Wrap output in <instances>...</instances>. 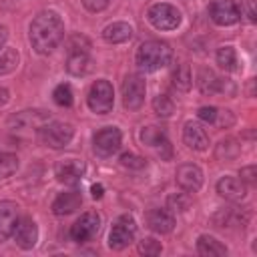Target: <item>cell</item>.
Wrapping results in <instances>:
<instances>
[{"mask_svg":"<svg viewBox=\"0 0 257 257\" xmlns=\"http://www.w3.org/2000/svg\"><path fill=\"white\" fill-rule=\"evenodd\" d=\"M18 62H20V54H18L16 48H12V46H2L0 48V76L14 72Z\"/></svg>","mask_w":257,"mask_h":257,"instance_id":"cell-25","label":"cell"},{"mask_svg":"<svg viewBox=\"0 0 257 257\" xmlns=\"http://www.w3.org/2000/svg\"><path fill=\"white\" fill-rule=\"evenodd\" d=\"M147 84L141 74H128L122 82V104L128 110H137L145 102Z\"/></svg>","mask_w":257,"mask_h":257,"instance_id":"cell-10","label":"cell"},{"mask_svg":"<svg viewBox=\"0 0 257 257\" xmlns=\"http://www.w3.org/2000/svg\"><path fill=\"white\" fill-rule=\"evenodd\" d=\"M12 235H14V241L20 249H32L38 241V227L30 217H22L16 221Z\"/></svg>","mask_w":257,"mask_h":257,"instance_id":"cell-16","label":"cell"},{"mask_svg":"<svg viewBox=\"0 0 257 257\" xmlns=\"http://www.w3.org/2000/svg\"><path fill=\"white\" fill-rule=\"evenodd\" d=\"M30 44L38 54L52 52L64 38V22L54 10L38 12L30 22Z\"/></svg>","mask_w":257,"mask_h":257,"instance_id":"cell-1","label":"cell"},{"mask_svg":"<svg viewBox=\"0 0 257 257\" xmlns=\"http://www.w3.org/2000/svg\"><path fill=\"white\" fill-rule=\"evenodd\" d=\"M153 108L159 116H171L173 110H175V102L167 96V94H157L153 98Z\"/></svg>","mask_w":257,"mask_h":257,"instance_id":"cell-31","label":"cell"},{"mask_svg":"<svg viewBox=\"0 0 257 257\" xmlns=\"http://www.w3.org/2000/svg\"><path fill=\"white\" fill-rule=\"evenodd\" d=\"M217 64L221 68H225L227 72H235L239 70V58L233 46H221L217 50Z\"/></svg>","mask_w":257,"mask_h":257,"instance_id":"cell-26","label":"cell"},{"mask_svg":"<svg viewBox=\"0 0 257 257\" xmlns=\"http://www.w3.org/2000/svg\"><path fill=\"white\" fill-rule=\"evenodd\" d=\"M82 205V197L78 191H66V193H60L54 201H52V213L62 217V215H70L74 213L78 207Z\"/></svg>","mask_w":257,"mask_h":257,"instance_id":"cell-21","label":"cell"},{"mask_svg":"<svg viewBox=\"0 0 257 257\" xmlns=\"http://www.w3.org/2000/svg\"><path fill=\"white\" fill-rule=\"evenodd\" d=\"M6 40H8V28L0 24V48L6 44Z\"/></svg>","mask_w":257,"mask_h":257,"instance_id":"cell-42","label":"cell"},{"mask_svg":"<svg viewBox=\"0 0 257 257\" xmlns=\"http://www.w3.org/2000/svg\"><path fill=\"white\" fill-rule=\"evenodd\" d=\"M217 193L227 201H241L247 195V185L237 177H223L217 183Z\"/></svg>","mask_w":257,"mask_h":257,"instance_id":"cell-20","label":"cell"},{"mask_svg":"<svg viewBox=\"0 0 257 257\" xmlns=\"http://www.w3.org/2000/svg\"><path fill=\"white\" fill-rule=\"evenodd\" d=\"M90 191H92V197H94V199H100V197H102V185H92Z\"/></svg>","mask_w":257,"mask_h":257,"instance_id":"cell-43","label":"cell"},{"mask_svg":"<svg viewBox=\"0 0 257 257\" xmlns=\"http://www.w3.org/2000/svg\"><path fill=\"white\" fill-rule=\"evenodd\" d=\"M197 114H199L201 120L213 124V122H215V116H217V108H215V106H201V108L197 110Z\"/></svg>","mask_w":257,"mask_h":257,"instance_id":"cell-38","label":"cell"},{"mask_svg":"<svg viewBox=\"0 0 257 257\" xmlns=\"http://www.w3.org/2000/svg\"><path fill=\"white\" fill-rule=\"evenodd\" d=\"M8 100H10V92L4 86H0V106H4Z\"/></svg>","mask_w":257,"mask_h":257,"instance_id":"cell-41","label":"cell"},{"mask_svg":"<svg viewBox=\"0 0 257 257\" xmlns=\"http://www.w3.org/2000/svg\"><path fill=\"white\" fill-rule=\"evenodd\" d=\"M173 60V48L161 40L143 42L137 50V64L145 72H155L169 66Z\"/></svg>","mask_w":257,"mask_h":257,"instance_id":"cell-2","label":"cell"},{"mask_svg":"<svg viewBox=\"0 0 257 257\" xmlns=\"http://www.w3.org/2000/svg\"><path fill=\"white\" fill-rule=\"evenodd\" d=\"M209 16L219 26H231L239 20L241 12L235 0H211L209 2Z\"/></svg>","mask_w":257,"mask_h":257,"instance_id":"cell-12","label":"cell"},{"mask_svg":"<svg viewBox=\"0 0 257 257\" xmlns=\"http://www.w3.org/2000/svg\"><path fill=\"white\" fill-rule=\"evenodd\" d=\"M94 68V62L92 58L88 56V52H82V50H74V52H68V58H66V70L74 76H86L88 72H92Z\"/></svg>","mask_w":257,"mask_h":257,"instance_id":"cell-22","label":"cell"},{"mask_svg":"<svg viewBox=\"0 0 257 257\" xmlns=\"http://www.w3.org/2000/svg\"><path fill=\"white\" fill-rule=\"evenodd\" d=\"M82 4L88 12H102L110 4V0H82Z\"/></svg>","mask_w":257,"mask_h":257,"instance_id":"cell-39","label":"cell"},{"mask_svg":"<svg viewBox=\"0 0 257 257\" xmlns=\"http://www.w3.org/2000/svg\"><path fill=\"white\" fill-rule=\"evenodd\" d=\"M141 141H143V145L151 147L161 157V161H169L173 157V147H171V141L167 139L165 131H161L157 126H145L141 131Z\"/></svg>","mask_w":257,"mask_h":257,"instance_id":"cell-11","label":"cell"},{"mask_svg":"<svg viewBox=\"0 0 257 257\" xmlns=\"http://www.w3.org/2000/svg\"><path fill=\"white\" fill-rule=\"evenodd\" d=\"M92 143H94V151L100 157H110L120 149L122 133L116 126H104L92 137Z\"/></svg>","mask_w":257,"mask_h":257,"instance_id":"cell-13","label":"cell"},{"mask_svg":"<svg viewBox=\"0 0 257 257\" xmlns=\"http://www.w3.org/2000/svg\"><path fill=\"white\" fill-rule=\"evenodd\" d=\"M86 102L94 114H108L112 110V104H114L112 84L106 78H98L96 82H92Z\"/></svg>","mask_w":257,"mask_h":257,"instance_id":"cell-4","label":"cell"},{"mask_svg":"<svg viewBox=\"0 0 257 257\" xmlns=\"http://www.w3.org/2000/svg\"><path fill=\"white\" fill-rule=\"evenodd\" d=\"M197 253L203 257H221L227 255V247L211 235H201L197 239Z\"/></svg>","mask_w":257,"mask_h":257,"instance_id":"cell-24","label":"cell"},{"mask_svg":"<svg viewBox=\"0 0 257 257\" xmlns=\"http://www.w3.org/2000/svg\"><path fill=\"white\" fill-rule=\"evenodd\" d=\"M74 137V128L68 122H58V120H50L42 126L40 131V139L46 147L50 149H64Z\"/></svg>","mask_w":257,"mask_h":257,"instance_id":"cell-8","label":"cell"},{"mask_svg":"<svg viewBox=\"0 0 257 257\" xmlns=\"http://www.w3.org/2000/svg\"><path fill=\"white\" fill-rule=\"evenodd\" d=\"M18 221V205L14 201H0V243H4L16 227Z\"/></svg>","mask_w":257,"mask_h":257,"instance_id":"cell-18","label":"cell"},{"mask_svg":"<svg viewBox=\"0 0 257 257\" xmlns=\"http://www.w3.org/2000/svg\"><path fill=\"white\" fill-rule=\"evenodd\" d=\"M52 98H54V102H56L58 106H70L72 100H74V92H72L70 84L62 82V84H58V86L52 90Z\"/></svg>","mask_w":257,"mask_h":257,"instance_id":"cell-28","label":"cell"},{"mask_svg":"<svg viewBox=\"0 0 257 257\" xmlns=\"http://www.w3.org/2000/svg\"><path fill=\"white\" fill-rule=\"evenodd\" d=\"M161 251H163V245L153 237H145L139 243V253H143V255H159Z\"/></svg>","mask_w":257,"mask_h":257,"instance_id":"cell-33","label":"cell"},{"mask_svg":"<svg viewBox=\"0 0 257 257\" xmlns=\"http://www.w3.org/2000/svg\"><path fill=\"white\" fill-rule=\"evenodd\" d=\"M82 175H84V163L78 159H64L54 167V177L58 179V183L68 187H76L82 181Z\"/></svg>","mask_w":257,"mask_h":257,"instance_id":"cell-14","label":"cell"},{"mask_svg":"<svg viewBox=\"0 0 257 257\" xmlns=\"http://www.w3.org/2000/svg\"><path fill=\"white\" fill-rule=\"evenodd\" d=\"M120 165H122L124 169H135V171H139V169H145V167H147V161H145L143 157H139V155L124 153V155H120Z\"/></svg>","mask_w":257,"mask_h":257,"instance_id":"cell-32","label":"cell"},{"mask_svg":"<svg viewBox=\"0 0 257 257\" xmlns=\"http://www.w3.org/2000/svg\"><path fill=\"white\" fill-rule=\"evenodd\" d=\"M239 177H241V181H243L245 185H255V181H257V169H255V165L243 167V169L239 171Z\"/></svg>","mask_w":257,"mask_h":257,"instance_id":"cell-36","label":"cell"},{"mask_svg":"<svg viewBox=\"0 0 257 257\" xmlns=\"http://www.w3.org/2000/svg\"><path fill=\"white\" fill-rule=\"evenodd\" d=\"M18 169V157L12 153H0V179H8Z\"/></svg>","mask_w":257,"mask_h":257,"instance_id":"cell-29","label":"cell"},{"mask_svg":"<svg viewBox=\"0 0 257 257\" xmlns=\"http://www.w3.org/2000/svg\"><path fill=\"white\" fill-rule=\"evenodd\" d=\"M102 38L110 44H120L133 38V26L126 22H112L102 30Z\"/></svg>","mask_w":257,"mask_h":257,"instance_id":"cell-23","label":"cell"},{"mask_svg":"<svg viewBox=\"0 0 257 257\" xmlns=\"http://www.w3.org/2000/svg\"><path fill=\"white\" fill-rule=\"evenodd\" d=\"M46 122H50L46 110H20L8 118V128L18 137H32L34 133H40Z\"/></svg>","mask_w":257,"mask_h":257,"instance_id":"cell-3","label":"cell"},{"mask_svg":"<svg viewBox=\"0 0 257 257\" xmlns=\"http://www.w3.org/2000/svg\"><path fill=\"white\" fill-rule=\"evenodd\" d=\"M197 86L203 94H225L235 96V84L229 78L217 76L211 68H201L197 74Z\"/></svg>","mask_w":257,"mask_h":257,"instance_id":"cell-7","label":"cell"},{"mask_svg":"<svg viewBox=\"0 0 257 257\" xmlns=\"http://www.w3.org/2000/svg\"><path fill=\"white\" fill-rule=\"evenodd\" d=\"M245 10H247V18H249V22H255V8H253V0H245Z\"/></svg>","mask_w":257,"mask_h":257,"instance_id":"cell-40","label":"cell"},{"mask_svg":"<svg viewBox=\"0 0 257 257\" xmlns=\"http://www.w3.org/2000/svg\"><path fill=\"white\" fill-rule=\"evenodd\" d=\"M239 145L233 141V139H227V141H221L217 145V157L223 159V161H233L237 155H239Z\"/></svg>","mask_w":257,"mask_h":257,"instance_id":"cell-30","label":"cell"},{"mask_svg":"<svg viewBox=\"0 0 257 257\" xmlns=\"http://www.w3.org/2000/svg\"><path fill=\"white\" fill-rule=\"evenodd\" d=\"M147 223H149V227L155 233L165 235V233H171L173 231V227H175V215L167 207H157V209H151L147 213Z\"/></svg>","mask_w":257,"mask_h":257,"instance_id":"cell-17","label":"cell"},{"mask_svg":"<svg viewBox=\"0 0 257 257\" xmlns=\"http://www.w3.org/2000/svg\"><path fill=\"white\" fill-rule=\"evenodd\" d=\"M177 185L185 193H197L203 185V171L193 163H183L177 169Z\"/></svg>","mask_w":257,"mask_h":257,"instance_id":"cell-15","label":"cell"},{"mask_svg":"<svg viewBox=\"0 0 257 257\" xmlns=\"http://www.w3.org/2000/svg\"><path fill=\"white\" fill-rule=\"evenodd\" d=\"M173 84L179 88V90H189L191 84H193V76H191V68L189 64H181L175 74H173Z\"/></svg>","mask_w":257,"mask_h":257,"instance_id":"cell-27","label":"cell"},{"mask_svg":"<svg viewBox=\"0 0 257 257\" xmlns=\"http://www.w3.org/2000/svg\"><path fill=\"white\" fill-rule=\"evenodd\" d=\"M169 205H173V207H171L173 211H187V207H189V199H187L185 195L177 193V195H171V197H169Z\"/></svg>","mask_w":257,"mask_h":257,"instance_id":"cell-37","label":"cell"},{"mask_svg":"<svg viewBox=\"0 0 257 257\" xmlns=\"http://www.w3.org/2000/svg\"><path fill=\"white\" fill-rule=\"evenodd\" d=\"M147 18L151 26H155L157 30H175L181 24V12L173 4H167V2L153 4L147 12Z\"/></svg>","mask_w":257,"mask_h":257,"instance_id":"cell-6","label":"cell"},{"mask_svg":"<svg viewBox=\"0 0 257 257\" xmlns=\"http://www.w3.org/2000/svg\"><path fill=\"white\" fill-rule=\"evenodd\" d=\"M88 48H90V42H88V38H84V36H72V38L68 40V52H74V50L88 52Z\"/></svg>","mask_w":257,"mask_h":257,"instance_id":"cell-35","label":"cell"},{"mask_svg":"<svg viewBox=\"0 0 257 257\" xmlns=\"http://www.w3.org/2000/svg\"><path fill=\"white\" fill-rule=\"evenodd\" d=\"M183 141L189 149L193 151H205L209 147V137L205 133V128L199 124V122H185V128H183Z\"/></svg>","mask_w":257,"mask_h":257,"instance_id":"cell-19","label":"cell"},{"mask_svg":"<svg viewBox=\"0 0 257 257\" xmlns=\"http://www.w3.org/2000/svg\"><path fill=\"white\" fill-rule=\"evenodd\" d=\"M98 231H100V215L96 211H86L70 227V239L76 243H86Z\"/></svg>","mask_w":257,"mask_h":257,"instance_id":"cell-9","label":"cell"},{"mask_svg":"<svg viewBox=\"0 0 257 257\" xmlns=\"http://www.w3.org/2000/svg\"><path fill=\"white\" fill-rule=\"evenodd\" d=\"M137 237V223L131 215H120L108 233V247L114 251H122L124 247H128Z\"/></svg>","mask_w":257,"mask_h":257,"instance_id":"cell-5","label":"cell"},{"mask_svg":"<svg viewBox=\"0 0 257 257\" xmlns=\"http://www.w3.org/2000/svg\"><path fill=\"white\" fill-rule=\"evenodd\" d=\"M235 122V116H233V112L231 110H221V108H217V116H215V126H219V128H227V126H231Z\"/></svg>","mask_w":257,"mask_h":257,"instance_id":"cell-34","label":"cell"}]
</instances>
